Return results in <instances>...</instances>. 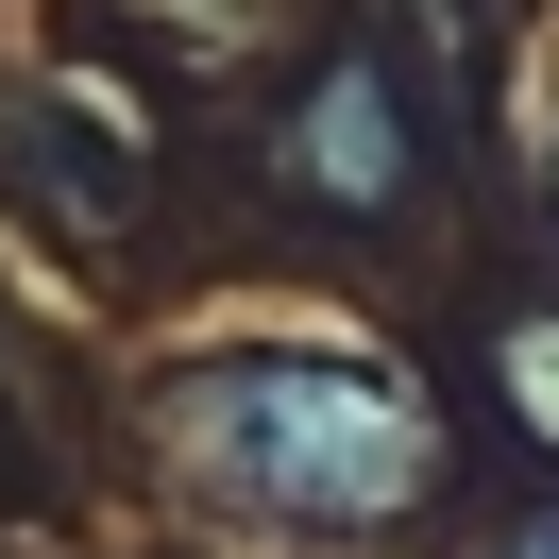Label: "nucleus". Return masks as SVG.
<instances>
[{"label": "nucleus", "instance_id": "f03ea898", "mask_svg": "<svg viewBox=\"0 0 559 559\" xmlns=\"http://www.w3.org/2000/svg\"><path fill=\"white\" fill-rule=\"evenodd\" d=\"M288 187H306V204H340V221L407 204V103H390L373 51H340V69L288 103Z\"/></svg>", "mask_w": 559, "mask_h": 559}, {"label": "nucleus", "instance_id": "f257e3e1", "mask_svg": "<svg viewBox=\"0 0 559 559\" xmlns=\"http://www.w3.org/2000/svg\"><path fill=\"white\" fill-rule=\"evenodd\" d=\"M153 441L187 457V491L288 543H373L441 491V407L356 340H221L153 390Z\"/></svg>", "mask_w": 559, "mask_h": 559}, {"label": "nucleus", "instance_id": "7ed1b4c3", "mask_svg": "<svg viewBox=\"0 0 559 559\" xmlns=\"http://www.w3.org/2000/svg\"><path fill=\"white\" fill-rule=\"evenodd\" d=\"M509 407L559 441V322H509Z\"/></svg>", "mask_w": 559, "mask_h": 559}, {"label": "nucleus", "instance_id": "20e7f679", "mask_svg": "<svg viewBox=\"0 0 559 559\" xmlns=\"http://www.w3.org/2000/svg\"><path fill=\"white\" fill-rule=\"evenodd\" d=\"M509 559H559V525H525V543H509Z\"/></svg>", "mask_w": 559, "mask_h": 559}]
</instances>
